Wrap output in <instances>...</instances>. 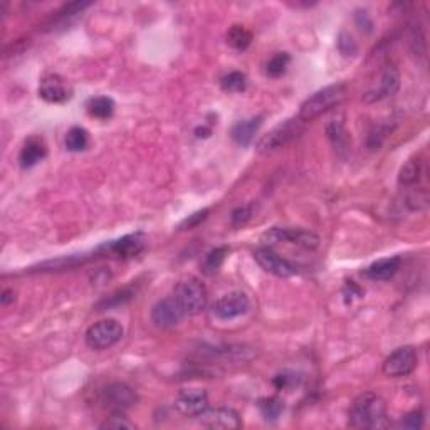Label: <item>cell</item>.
<instances>
[{
    "mask_svg": "<svg viewBox=\"0 0 430 430\" xmlns=\"http://www.w3.org/2000/svg\"><path fill=\"white\" fill-rule=\"evenodd\" d=\"M350 425L355 429H385L390 422L387 419V403L380 395L365 392L355 398L348 412Z\"/></svg>",
    "mask_w": 430,
    "mask_h": 430,
    "instance_id": "cell-1",
    "label": "cell"
},
{
    "mask_svg": "<svg viewBox=\"0 0 430 430\" xmlns=\"http://www.w3.org/2000/svg\"><path fill=\"white\" fill-rule=\"evenodd\" d=\"M346 96V85L345 82H336V85H330L323 90L316 91L309 96L308 99L302 101L300 106V113L297 118L301 121L309 123L316 120L318 116L324 115L326 111H330L331 108H335L336 104H340Z\"/></svg>",
    "mask_w": 430,
    "mask_h": 430,
    "instance_id": "cell-2",
    "label": "cell"
},
{
    "mask_svg": "<svg viewBox=\"0 0 430 430\" xmlns=\"http://www.w3.org/2000/svg\"><path fill=\"white\" fill-rule=\"evenodd\" d=\"M173 297L177 300L185 318L187 316L200 314L202 311L207 308V288L204 286V283L200 279L194 278V276H188V278L180 281L177 286H175Z\"/></svg>",
    "mask_w": 430,
    "mask_h": 430,
    "instance_id": "cell-3",
    "label": "cell"
},
{
    "mask_svg": "<svg viewBox=\"0 0 430 430\" xmlns=\"http://www.w3.org/2000/svg\"><path fill=\"white\" fill-rule=\"evenodd\" d=\"M305 130V121H301L300 118H291L279 123L278 126H274L269 133H266L264 137L259 140L256 145V150L262 155L266 153H273L276 150H281L286 145L294 142Z\"/></svg>",
    "mask_w": 430,
    "mask_h": 430,
    "instance_id": "cell-4",
    "label": "cell"
},
{
    "mask_svg": "<svg viewBox=\"0 0 430 430\" xmlns=\"http://www.w3.org/2000/svg\"><path fill=\"white\" fill-rule=\"evenodd\" d=\"M123 333H125L123 326L116 319H101V321L94 323L93 326L87 328L85 340L91 350L103 352V350L115 346L123 338Z\"/></svg>",
    "mask_w": 430,
    "mask_h": 430,
    "instance_id": "cell-5",
    "label": "cell"
},
{
    "mask_svg": "<svg viewBox=\"0 0 430 430\" xmlns=\"http://www.w3.org/2000/svg\"><path fill=\"white\" fill-rule=\"evenodd\" d=\"M419 365V357L414 346H400L385 358L381 371L388 379H403L415 371Z\"/></svg>",
    "mask_w": 430,
    "mask_h": 430,
    "instance_id": "cell-6",
    "label": "cell"
},
{
    "mask_svg": "<svg viewBox=\"0 0 430 430\" xmlns=\"http://www.w3.org/2000/svg\"><path fill=\"white\" fill-rule=\"evenodd\" d=\"M262 242L267 244H278V242H289L301 245L305 249H316L319 245V237L311 231L305 229H294V227H273V229L266 231L262 234Z\"/></svg>",
    "mask_w": 430,
    "mask_h": 430,
    "instance_id": "cell-7",
    "label": "cell"
},
{
    "mask_svg": "<svg viewBox=\"0 0 430 430\" xmlns=\"http://www.w3.org/2000/svg\"><path fill=\"white\" fill-rule=\"evenodd\" d=\"M254 259L266 273L276 276V278H291V276H296L300 273V267H297L294 262L288 261L283 256H279L278 252H274L273 249L269 247H259L256 252H254Z\"/></svg>",
    "mask_w": 430,
    "mask_h": 430,
    "instance_id": "cell-8",
    "label": "cell"
},
{
    "mask_svg": "<svg viewBox=\"0 0 430 430\" xmlns=\"http://www.w3.org/2000/svg\"><path fill=\"white\" fill-rule=\"evenodd\" d=\"M251 308V301H249L247 294L240 291H232L223 294L219 297L214 305V314L215 318L222 319V321H229V319H235L239 316H244Z\"/></svg>",
    "mask_w": 430,
    "mask_h": 430,
    "instance_id": "cell-9",
    "label": "cell"
},
{
    "mask_svg": "<svg viewBox=\"0 0 430 430\" xmlns=\"http://www.w3.org/2000/svg\"><path fill=\"white\" fill-rule=\"evenodd\" d=\"M147 245V237L142 232H135V234L125 235L121 239L113 240V242L104 244L98 247L101 256H115L121 259H130L138 256Z\"/></svg>",
    "mask_w": 430,
    "mask_h": 430,
    "instance_id": "cell-10",
    "label": "cell"
},
{
    "mask_svg": "<svg viewBox=\"0 0 430 430\" xmlns=\"http://www.w3.org/2000/svg\"><path fill=\"white\" fill-rule=\"evenodd\" d=\"M199 422L204 427L217 430H235L242 427V420L234 409L229 407H219V409H205L200 415H197Z\"/></svg>",
    "mask_w": 430,
    "mask_h": 430,
    "instance_id": "cell-11",
    "label": "cell"
},
{
    "mask_svg": "<svg viewBox=\"0 0 430 430\" xmlns=\"http://www.w3.org/2000/svg\"><path fill=\"white\" fill-rule=\"evenodd\" d=\"M183 318H185V314H183L182 308H180L173 296L160 300L152 309V321L156 328H161V330L177 326V324L182 323Z\"/></svg>",
    "mask_w": 430,
    "mask_h": 430,
    "instance_id": "cell-12",
    "label": "cell"
},
{
    "mask_svg": "<svg viewBox=\"0 0 430 430\" xmlns=\"http://www.w3.org/2000/svg\"><path fill=\"white\" fill-rule=\"evenodd\" d=\"M138 395L126 383H111L103 390V403L113 412H125L137 405Z\"/></svg>",
    "mask_w": 430,
    "mask_h": 430,
    "instance_id": "cell-13",
    "label": "cell"
},
{
    "mask_svg": "<svg viewBox=\"0 0 430 430\" xmlns=\"http://www.w3.org/2000/svg\"><path fill=\"white\" fill-rule=\"evenodd\" d=\"M175 409L182 415L197 417L209 409V395L202 388L182 390L175 398Z\"/></svg>",
    "mask_w": 430,
    "mask_h": 430,
    "instance_id": "cell-14",
    "label": "cell"
},
{
    "mask_svg": "<svg viewBox=\"0 0 430 430\" xmlns=\"http://www.w3.org/2000/svg\"><path fill=\"white\" fill-rule=\"evenodd\" d=\"M39 96L47 103L59 104L71 98V87L59 74H47L39 85Z\"/></svg>",
    "mask_w": 430,
    "mask_h": 430,
    "instance_id": "cell-15",
    "label": "cell"
},
{
    "mask_svg": "<svg viewBox=\"0 0 430 430\" xmlns=\"http://www.w3.org/2000/svg\"><path fill=\"white\" fill-rule=\"evenodd\" d=\"M398 90H400V73H398V69L390 66L381 74L379 87L363 94V101L365 103H379V101L392 98L393 94L398 93Z\"/></svg>",
    "mask_w": 430,
    "mask_h": 430,
    "instance_id": "cell-16",
    "label": "cell"
},
{
    "mask_svg": "<svg viewBox=\"0 0 430 430\" xmlns=\"http://www.w3.org/2000/svg\"><path fill=\"white\" fill-rule=\"evenodd\" d=\"M400 269V257H385L367 267L365 276L371 281H388Z\"/></svg>",
    "mask_w": 430,
    "mask_h": 430,
    "instance_id": "cell-17",
    "label": "cell"
},
{
    "mask_svg": "<svg viewBox=\"0 0 430 430\" xmlns=\"http://www.w3.org/2000/svg\"><path fill=\"white\" fill-rule=\"evenodd\" d=\"M261 126H262V116H252L247 118V120L237 121L235 125L232 126L231 135L237 143L242 145V147H247V145L252 142V138L256 137V133Z\"/></svg>",
    "mask_w": 430,
    "mask_h": 430,
    "instance_id": "cell-18",
    "label": "cell"
},
{
    "mask_svg": "<svg viewBox=\"0 0 430 430\" xmlns=\"http://www.w3.org/2000/svg\"><path fill=\"white\" fill-rule=\"evenodd\" d=\"M46 153H47L46 145H44L41 138H36V137L29 138L20 150V155H19L20 166L22 168H30V166L37 165L39 161L46 156Z\"/></svg>",
    "mask_w": 430,
    "mask_h": 430,
    "instance_id": "cell-19",
    "label": "cell"
},
{
    "mask_svg": "<svg viewBox=\"0 0 430 430\" xmlns=\"http://www.w3.org/2000/svg\"><path fill=\"white\" fill-rule=\"evenodd\" d=\"M87 113H90L93 118H98V120H108V118L113 116L115 113V101L108 96H98V98H93L87 101Z\"/></svg>",
    "mask_w": 430,
    "mask_h": 430,
    "instance_id": "cell-20",
    "label": "cell"
},
{
    "mask_svg": "<svg viewBox=\"0 0 430 430\" xmlns=\"http://www.w3.org/2000/svg\"><path fill=\"white\" fill-rule=\"evenodd\" d=\"M252 42V32L244 25H232L227 32V44L237 51H245Z\"/></svg>",
    "mask_w": 430,
    "mask_h": 430,
    "instance_id": "cell-21",
    "label": "cell"
},
{
    "mask_svg": "<svg viewBox=\"0 0 430 430\" xmlns=\"http://www.w3.org/2000/svg\"><path fill=\"white\" fill-rule=\"evenodd\" d=\"M87 145H90V135H87V131L81 128V126H73V128L68 131V135H66V148H68L69 152H82L86 150Z\"/></svg>",
    "mask_w": 430,
    "mask_h": 430,
    "instance_id": "cell-22",
    "label": "cell"
},
{
    "mask_svg": "<svg viewBox=\"0 0 430 430\" xmlns=\"http://www.w3.org/2000/svg\"><path fill=\"white\" fill-rule=\"evenodd\" d=\"M227 252H229V249L227 247H217V249H214V251H210L204 259V264H202L204 273L209 276L217 273V271L222 267L223 261H226Z\"/></svg>",
    "mask_w": 430,
    "mask_h": 430,
    "instance_id": "cell-23",
    "label": "cell"
},
{
    "mask_svg": "<svg viewBox=\"0 0 430 430\" xmlns=\"http://www.w3.org/2000/svg\"><path fill=\"white\" fill-rule=\"evenodd\" d=\"M221 85L222 90L227 91V93H242V91H245V87H247V78L242 73L234 71L223 76Z\"/></svg>",
    "mask_w": 430,
    "mask_h": 430,
    "instance_id": "cell-24",
    "label": "cell"
},
{
    "mask_svg": "<svg viewBox=\"0 0 430 430\" xmlns=\"http://www.w3.org/2000/svg\"><path fill=\"white\" fill-rule=\"evenodd\" d=\"M289 63H291V58H289L288 52H278V54L273 56V58L269 59V63H267L266 68L267 76L271 78L283 76V74L286 73Z\"/></svg>",
    "mask_w": 430,
    "mask_h": 430,
    "instance_id": "cell-25",
    "label": "cell"
},
{
    "mask_svg": "<svg viewBox=\"0 0 430 430\" xmlns=\"http://www.w3.org/2000/svg\"><path fill=\"white\" fill-rule=\"evenodd\" d=\"M419 178H420L419 160H409L400 168V173H398V183H400V185H414Z\"/></svg>",
    "mask_w": 430,
    "mask_h": 430,
    "instance_id": "cell-26",
    "label": "cell"
},
{
    "mask_svg": "<svg viewBox=\"0 0 430 430\" xmlns=\"http://www.w3.org/2000/svg\"><path fill=\"white\" fill-rule=\"evenodd\" d=\"M259 407H261V412H262V415H264L266 420H276L281 415V412H283L284 403L278 397H271V398H264V400H261Z\"/></svg>",
    "mask_w": 430,
    "mask_h": 430,
    "instance_id": "cell-27",
    "label": "cell"
},
{
    "mask_svg": "<svg viewBox=\"0 0 430 430\" xmlns=\"http://www.w3.org/2000/svg\"><path fill=\"white\" fill-rule=\"evenodd\" d=\"M137 425H135L128 417L123 415V412H115L109 419L104 420L103 424H101V429H115V430H123V429H135Z\"/></svg>",
    "mask_w": 430,
    "mask_h": 430,
    "instance_id": "cell-28",
    "label": "cell"
},
{
    "mask_svg": "<svg viewBox=\"0 0 430 430\" xmlns=\"http://www.w3.org/2000/svg\"><path fill=\"white\" fill-rule=\"evenodd\" d=\"M252 217V205H242V207H237L231 215V222L234 227H240L244 223H247Z\"/></svg>",
    "mask_w": 430,
    "mask_h": 430,
    "instance_id": "cell-29",
    "label": "cell"
},
{
    "mask_svg": "<svg viewBox=\"0 0 430 430\" xmlns=\"http://www.w3.org/2000/svg\"><path fill=\"white\" fill-rule=\"evenodd\" d=\"M338 49H340L341 54L348 58V56L357 54L358 47H357V42L353 41V37L350 36V34L341 32L340 34V39H338Z\"/></svg>",
    "mask_w": 430,
    "mask_h": 430,
    "instance_id": "cell-30",
    "label": "cell"
},
{
    "mask_svg": "<svg viewBox=\"0 0 430 430\" xmlns=\"http://www.w3.org/2000/svg\"><path fill=\"white\" fill-rule=\"evenodd\" d=\"M328 137L331 138V142L335 143V147L336 148H343L345 145H343V142H345V131H343V123L341 121H333L330 126H328Z\"/></svg>",
    "mask_w": 430,
    "mask_h": 430,
    "instance_id": "cell-31",
    "label": "cell"
},
{
    "mask_svg": "<svg viewBox=\"0 0 430 430\" xmlns=\"http://www.w3.org/2000/svg\"><path fill=\"white\" fill-rule=\"evenodd\" d=\"M398 425L403 429H410V430L420 429L424 425V414L420 410L410 412V414H407L405 417H403Z\"/></svg>",
    "mask_w": 430,
    "mask_h": 430,
    "instance_id": "cell-32",
    "label": "cell"
},
{
    "mask_svg": "<svg viewBox=\"0 0 430 430\" xmlns=\"http://www.w3.org/2000/svg\"><path fill=\"white\" fill-rule=\"evenodd\" d=\"M209 212H210L209 209H204V210H199V212L188 215L185 221L180 223V231H190V229H194V227H197L200 222H204L205 219H207Z\"/></svg>",
    "mask_w": 430,
    "mask_h": 430,
    "instance_id": "cell-33",
    "label": "cell"
},
{
    "mask_svg": "<svg viewBox=\"0 0 430 430\" xmlns=\"http://www.w3.org/2000/svg\"><path fill=\"white\" fill-rule=\"evenodd\" d=\"M294 383H297V376L294 375V373H281V375H278L274 379V385L278 387V390H286V388H291Z\"/></svg>",
    "mask_w": 430,
    "mask_h": 430,
    "instance_id": "cell-34",
    "label": "cell"
},
{
    "mask_svg": "<svg viewBox=\"0 0 430 430\" xmlns=\"http://www.w3.org/2000/svg\"><path fill=\"white\" fill-rule=\"evenodd\" d=\"M12 291H4V294H2V305L4 306H7L8 305V300H14V296H12Z\"/></svg>",
    "mask_w": 430,
    "mask_h": 430,
    "instance_id": "cell-35",
    "label": "cell"
}]
</instances>
